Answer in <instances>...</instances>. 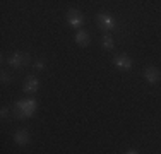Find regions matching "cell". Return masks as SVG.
Wrapping results in <instances>:
<instances>
[{
  "mask_svg": "<svg viewBox=\"0 0 161 154\" xmlns=\"http://www.w3.org/2000/svg\"><path fill=\"white\" fill-rule=\"evenodd\" d=\"M34 110H36V101L33 98L29 99H21L16 103V113L19 118H29L33 117Z\"/></svg>",
  "mask_w": 161,
  "mask_h": 154,
  "instance_id": "cell-1",
  "label": "cell"
},
{
  "mask_svg": "<svg viewBox=\"0 0 161 154\" xmlns=\"http://www.w3.org/2000/svg\"><path fill=\"white\" fill-rule=\"evenodd\" d=\"M29 62V55L28 53H22V52H16L9 57V65L14 69H21L22 65H26Z\"/></svg>",
  "mask_w": 161,
  "mask_h": 154,
  "instance_id": "cell-2",
  "label": "cell"
},
{
  "mask_svg": "<svg viewBox=\"0 0 161 154\" xmlns=\"http://www.w3.org/2000/svg\"><path fill=\"white\" fill-rule=\"evenodd\" d=\"M98 24H99V28L101 29H106V31H110V29H113L115 28V21H113V17L110 14H106V12H101V14H98Z\"/></svg>",
  "mask_w": 161,
  "mask_h": 154,
  "instance_id": "cell-3",
  "label": "cell"
},
{
  "mask_svg": "<svg viewBox=\"0 0 161 154\" xmlns=\"http://www.w3.org/2000/svg\"><path fill=\"white\" fill-rule=\"evenodd\" d=\"M144 77H146L147 82L156 84V82H159V80H161V70L158 67H147L144 70Z\"/></svg>",
  "mask_w": 161,
  "mask_h": 154,
  "instance_id": "cell-4",
  "label": "cell"
},
{
  "mask_svg": "<svg viewBox=\"0 0 161 154\" xmlns=\"http://www.w3.org/2000/svg\"><path fill=\"white\" fill-rule=\"evenodd\" d=\"M67 19H69V24H70V26H74V28H79V26L84 22L82 14H80L79 10H75V9H70V10H69Z\"/></svg>",
  "mask_w": 161,
  "mask_h": 154,
  "instance_id": "cell-5",
  "label": "cell"
},
{
  "mask_svg": "<svg viewBox=\"0 0 161 154\" xmlns=\"http://www.w3.org/2000/svg\"><path fill=\"white\" fill-rule=\"evenodd\" d=\"M113 62L118 69H122V70H130V69H132V60L129 58V55H117L113 58Z\"/></svg>",
  "mask_w": 161,
  "mask_h": 154,
  "instance_id": "cell-6",
  "label": "cell"
},
{
  "mask_svg": "<svg viewBox=\"0 0 161 154\" xmlns=\"http://www.w3.org/2000/svg\"><path fill=\"white\" fill-rule=\"evenodd\" d=\"M24 91L26 92H36L38 87H40V80L36 79V77H28V79L24 80Z\"/></svg>",
  "mask_w": 161,
  "mask_h": 154,
  "instance_id": "cell-7",
  "label": "cell"
},
{
  "mask_svg": "<svg viewBox=\"0 0 161 154\" xmlns=\"http://www.w3.org/2000/svg\"><path fill=\"white\" fill-rule=\"evenodd\" d=\"M14 140H16V144H19V146H26L29 142V134L26 132V130H17L16 135H14Z\"/></svg>",
  "mask_w": 161,
  "mask_h": 154,
  "instance_id": "cell-8",
  "label": "cell"
},
{
  "mask_svg": "<svg viewBox=\"0 0 161 154\" xmlns=\"http://www.w3.org/2000/svg\"><path fill=\"white\" fill-rule=\"evenodd\" d=\"M89 34L86 33V31H77V34H75V41H77V45H80V46H87L89 45Z\"/></svg>",
  "mask_w": 161,
  "mask_h": 154,
  "instance_id": "cell-9",
  "label": "cell"
},
{
  "mask_svg": "<svg viewBox=\"0 0 161 154\" xmlns=\"http://www.w3.org/2000/svg\"><path fill=\"white\" fill-rule=\"evenodd\" d=\"M103 46H105L106 50H112L113 48V38L110 36V34H106V36L103 38Z\"/></svg>",
  "mask_w": 161,
  "mask_h": 154,
  "instance_id": "cell-10",
  "label": "cell"
},
{
  "mask_svg": "<svg viewBox=\"0 0 161 154\" xmlns=\"http://www.w3.org/2000/svg\"><path fill=\"white\" fill-rule=\"evenodd\" d=\"M10 80V77L7 75V72H2V82H9Z\"/></svg>",
  "mask_w": 161,
  "mask_h": 154,
  "instance_id": "cell-11",
  "label": "cell"
},
{
  "mask_svg": "<svg viewBox=\"0 0 161 154\" xmlns=\"http://www.w3.org/2000/svg\"><path fill=\"white\" fill-rule=\"evenodd\" d=\"M34 67L38 69V70H41V69L45 67V63H43V60H40V62H36V65H34Z\"/></svg>",
  "mask_w": 161,
  "mask_h": 154,
  "instance_id": "cell-12",
  "label": "cell"
},
{
  "mask_svg": "<svg viewBox=\"0 0 161 154\" xmlns=\"http://www.w3.org/2000/svg\"><path fill=\"white\" fill-rule=\"evenodd\" d=\"M7 115H9V108H5V106H3V108H2V117L5 118Z\"/></svg>",
  "mask_w": 161,
  "mask_h": 154,
  "instance_id": "cell-13",
  "label": "cell"
},
{
  "mask_svg": "<svg viewBox=\"0 0 161 154\" xmlns=\"http://www.w3.org/2000/svg\"><path fill=\"white\" fill-rule=\"evenodd\" d=\"M125 154H137V151H127Z\"/></svg>",
  "mask_w": 161,
  "mask_h": 154,
  "instance_id": "cell-14",
  "label": "cell"
}]
</instances>
